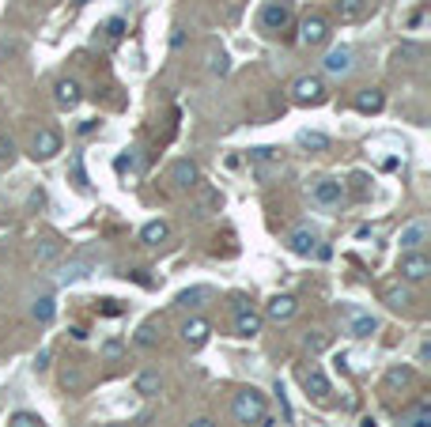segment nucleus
Returning a JSON list of instances; mask_svg holds the SVG:
<instances>
[{"mask_svg":"<svg viewBox=\"0 0 431 427\" xmlns=\"http://www.w3.org/2000/svg\"><path fill=\"white\" fill-rule=\"evenodd\" d=\"M292 23H295V8H292V0H265V4H261L258 27L265 30V35H280V30H287Z\"/></svg>","mask_w":431,"mask_h":427,"instance_id":"1","label":"nucleus"},{"mask_svg":"<svg viewBox=\"0 0 431 427\" xmlns=\"http://www.w3.org/2000/svg\"><path fill=\"white\" fill-rule=\"evenodd\" d=\"M231 412H235V420L239 423H258L261 420V416H265V393L261 390H239L235 393V397H231Z\"/></svg>","mask_w":431,"mask_h":427,"instance_id":"2","label":"nucleus"},{"mask_svg":"<svg viewBox=\"0 0 431 427\" xmlns=\"http://www.w3.org/2000/svg\"><path fill=\"white\" fill-rule=\"evenodd\" d=\"M326 98H329V87H326L322 76H299L295 87H292V103L295 106H322Z\"/></svg>","mask_w":431,"mask_h":427,"instance_id":"3","label":"nucleus"},{"mask_svg":"<svg viewBox=\"0 0 431 427\" xmlns=\"http://www.w3.org/2000/svg\"><path fill=\"white\" fill-rule=\"evenodd\" d=\"M311 201L318 208H340V201H345V182L340 178H318L311 185Z\"/></svg>","mask_w":431,"mask_h":427,"instance_id":"4","label":"nucleus"},{"mask_svg":"<svg viewBox=\"0 0 431 427\" xmlns=\"http://www.w3.org/2000/svg\"><path fill=\"white\" fill-rule=\"evenodd\" d=\"M397 272H401L405 283H420V280H427L431 261H427L424 250H413V254H401V265H397Z\"/></svg>","mask_w":431,"mask_h":427,"instance_id":"5","label":"nucleus"},{"mask_svg":"<svg viewBox=\"0 0 431 427\" xmlns=\"http://www.w3.org/2000/svg\"><path fill=\"white\" fill-rule=\"evenodd\" d=\"M326 38H329V23L322 16H306L303 19V27H299V46L303 49H318V46H326Z\"/></svg>","mask_w":431,"mask_h":427,"instance_id":"6","label":"nucleus"},{"mask_svg":"<svg viewBox=\"0 0 431 427\" xmlns=\"http://www.w3.org/2000/svg\"><path fill=\"white\" fill-rule=\"evenodd\" d=\"M352 69H356V53H352L348 46H337V49H329L326 57H322V72L326 76H348Z\"/></svg>","mask_w":431,"mask_h":427,"instance_id":"7","label":"nucleus"},{"mask_svg":"<svg viewBox=\"0 0 431 427\" xmlns=\"http://www.w3.org/2000/svg\"><path fill=\"white\" fill-rule=\"evenodd\" d=\"M167 178H171V185H174V189H193V185L201 182V167H197L193 159H174Z\"/></svg>","mask_w":431,"mask_h":427,"instance_id":"8","label":"nucleus"},{"mask_svg":"<svg viewBox=\"0 0 431 427\" xmlns=\"http://www.w3.org/2000/svg\"><path fill=\"white\" fill-rule=\"evenodd\" d=\"M318 246H322V238H318V231H311V227H295V231L287 235V250H292L295 257H311V254H318Z\"/></svg>","mask_w":431,"mask_h":427,"instance_id":"9","label":"nucleus"},{"mask_svg":"<svg viewBox=\"0 0 431 427\" xmlns=\"http://www.w3.org/2000/svg\"><path fill=\"white\" fill-rule=\"evenodd\" d=\"M216 299V288H208V283H193V288H185V291H178V303L182 310H205L208 303Z\"/></svg>","mask_w":431,"mask_h":427,"instance_id":"10","label":"nucleus"},{"mask_svg":"<svg viewBox=\"0 0 431 427\" xmlns=\"http://www.w3.org/2000/svg\"><path fill=\"white\" fill-rule=\"evenodd\" d=\"M427 235H431L427 220H413L408 227H401V238H397V246H401V254H413V250H424Z\"/></svg>","mask_w":431,"mask_h":427,"instance_id":"11","label":"nucleus"},{"mask_svg":"<svg viewBox=\"0 0 431 427\" xmlns=\"http://www.w3.org/2000/svg\"><path fill=\"white\" fill-rule=\"evenodd\" d=\"M57 151H61V133L57 129H38L35 144H30V156L35 159H53Z\"/></svg>","mask_w":431,"mask_h":427,"instance_id":"12","label":"nucleus"},{"mask_svg":"<svg viewBox=\"0 0 431 427\" xmlns=\"http://www.w3.org/2000/svg\"><path fill=\"white\" fill-rule=\"evenodd\" d=\"M295 310H299V303H295L292 295H272V299L265 303V317H269V322H287V317H295Z\"/></svg>","mask_w":431,"mask_h":427,"instance_id":"13","label":"nucleus"},{"mask_svg":"<svg viewBox=\"0 0 431 427\" xmlns=\"http://www.w3.org/2000/svg\"><path fill=\"white\" fill-rule=\"evenodd\" d=\"M374 329H379V317H374V314L348 310V337H356V341H367Z\"/></svg>","mask_w":431,"mask_h":427,"instance_id":"14","label":"nucleus"},{"mask_svg":"<svg viewBox=\"0 0 431 427\" xmlns=\"http://www.w3.org/2000/svg\"><path fill=\"white\" fill-rule=\"evenodd\" d=\"M53 98H57L61 110H76V106H80V98H84V91H80V83H76V80H57V87H53Z\"/></svg>","mask_w":431,"mask_h":427,"instance_id":"15","label":"nucleus"},{"mask_svg":"<svg viewBox=\"0 0 431 427\" xmlns=\"http://www.w3.org/2000/svg\"><path fill=\"white\" fill-rule=\"evenodd\" d=\"M84 276H91V261H87V257H72L69 265H61V272H57L53 280H57L61 288H69V283L84 280Z\"/></svg>","mask_w":431,"mask_h":427,"instance_id":"16","label":"nucleus"},{"mask_svg":"<svg viewBox=\"0 0 431 427\" xmlns=\"http://www.w3.org/2000/svg\"><path fill=\"white\" fill-rule=\"evenodd\" d=\"M208 333H212V325H208L205 317H190V322L182 325V341L190 344V348H201L208 341Z\"/></svg>","mask_w":431,"mask_h":427,"instance_id":"17","label":"nucleus"},{"mask_svg":"<svg viewBox=\"0 0 431 427\" xmlns=\"http://www.w3.org/2000/svg\"><path fill=\"white\" fill-rule=\"evenodd\" d=\"M235 333H239V337H258V333H261V314L250 310V306L235 310Z\"/></svg>","mask_w":431,"mask_h":427,"instance_id":"18","label":"nucleus"},{"mask_svg":"<svg viewBox=\"0 0 431 427\" xmlns=\"http://www.w3.org/2000/svg\"><path fill=\"white\" fill-rule=\"evenodd\" d=\"M337 19L340 23H360L363 16H367V0H337Z\"/></svg>","mask_w":431,"mask_h":427,"instance_id":"19","label":"nucleus"},{"mask_svg":"<svg viewBox=\"0 0 431 427\" xmlns=\"http://www.w3.org/2000/svg\"><path fill=\"white\" fill-rule=\"evenodd\" d=\"M132 390H137L140 397H156V393L163 390L159 370H140V375H137V382H132Z\"/></svg>","mask_w":431,"mask_h":427,"instance_id":"20","label":"nucleus"},{"mask_svg":"<svg viewBox=\"0 0 431 427\" xmlns=\"http://www.w3.org/2000/svg\"><path fill=\"white\" fill-rule=\"evenodd\" d=\"M167 235H171V227L163 223V220H151V223H144V227H140V242H144V246H159V242H167Z\"/></svg>","mask_w":431,"mask_h":427,"instance_id":"21","label":"nucleus"},{"mask_svg":"<svg viewBox=\"0 0 431 427\" xmlns=\"http://www.w3.org/2000/svg\"><path fill=\"white\" fill-rule=\"evenodd\" d=\"M303 386L311 397H329V378L322 375V370H306L303 375Z\"/></svg>","mask_w":431,"mask_h":427,"instance_id":"22","label":"nucleus"},{"mask_svg":"<svg viewBox=\"0 0 431 427\" xmlns=\"http://www.w3.org/2000/svg\"><path fill=\"white\" fill-rule=\"evenodd\" d=\"M61 250H64V242H61V238H42V242H38V250H35L38 265H50V261H57V257H61Z\"/></svg>","mask_w":431,"mask_h":427,"instance_id":"23","label":"nucleus"},{"mask_svg":"<svg viewBox=\"0 0 431 427\" xmlns=\"http://www.w3.org/2000/svg\"><path fill=\"white\" fill-rule=\"evenodd\" d=\"M382 106H386L382 91H360V95H356V110H360V114H379Z\"/></svg>","mask_w":431,"mask_h":427,"instance_id":"24","label":"nucleus"},{"mask_svg":"<svg viewBox=\"0 0 431 427\" xmlns=\"http://www.w3.org/2000/svg\"><path fill=\"white\" fill-rule=\"evenodd\" d=\"M30 314H35V322L50 325V322H53V314H57V303H53L50 295H38V299H35V306H30Z\"/></svg>","mask_w":431,"mask_h":427,"instance_id":"25","label":"nucleus"},{"mask_svg":"<svg viewBox=\"0 0 431 427\" xmlns=\"http://www.w3.org/2000/svg\"><path fill=\"white\" fill-rule=\"evenodd\" d=\"M295 140H299V148H306V151H329V136L326 133H314V129H303Z\"/></svg>","mask_w":431,"mask_h":427,"instance_id":"26","label":"nucleus"},{"mask_svg":"<svg viewBox=\"0 0 431 427\" xmlns=\"http://www.w3.org/2000/svg\"><path fill=\"white\" fill-rule=\"evenodd\" d=\"M386 303H390L393 310H401V306H413V291H408L405 283H393V288H386Z\"/></svg>","mask_w":431,"mask_h":427,"instance_id":"27","label":"nucleus"},{"mask_svg":"<svg viewBox=\"0 0 431 427\" xmlns=\"http://www.w3.org/2000/svg\"><path fill=\"white\" fill-rule=\"evenodd\" d=\"M208 72H212V76H227V72H231V61H227L224 49H212V53H208Z\"/></svg>","mask_w":431,"mask_h":427,"instance_id":"28","label":"nucleus"},{"mask_svg":"<svg viewBox=\"0 0 431 427\" xmlns=\"http://www.w3.org/2000/svg\"><path fill=\"white\" fill-rule=\"evenodd\" d=\"M408 382H413V370H408V367H390V370H386V386H393V390L401 386L405 390Z\"/></svg>","mask_w":431,"mask_h":427,"instance_id":"29","label":"nucleus"},{"mask_svg":"<svg viewBox=\"0 0 431 427\" xmlns=\"http://www.w3.org/2000/svg\"><path fill=\"white\" fill-rule=\"evenodd\" d=\"M16 163V144L8 133H0V167H12Z\"/></svg>","mask_w":431,"mask_h":427,"instance_id":"30","label":"nucleus"},{"mask_svg":"<svg viewBox=\"0 0 431 427\" xmlns=\"http://www.w3.org/2000/svg\"><path fill=\"white\" fill-rule=\"evenodd\" d=\"M250 163H280V148H253Z\"/></svg>","mask_w":431,"mask_h":427,"instance_id":"31","label":"nucleus"},{"mask_svg":"<svg viewBox=\"0 0 431 427\" xmlns=\"http://www.w3.org/2000/svg\"><path fill=\"white\" fill-rule=\"evenodd\" d=\"M8 427H42V420L35 412H16L12 420H8Z\"/></svg>","mask_w":431,"mask_h":427,"instance_id":"32","label":"nucleus"},{"mask_svg":"<svg viewBox=\"0 0 431 427\" xmlns=\"http://www.w3.org/2000/svg\"><path fill=\"white\" fill-rule=\"evenodd\" d=\"M114 167H117L121 174H125V170H140L144 163H140V156H137V151H129V156H117V163H114Z\"/></svg>","mask_w":431,"mask_h":427,"instance_id":"33","label":"nucleus"},{"mask_svg":"<svg viewBox=\"0 0 431 427\" xmlns=\"http://www.w3.org/2000/svg\"><path fill=\"white\" fill-rule=\"evenodd\" d=\"M326 344H329V337H326V333H306V341H303L306 352H322Z\"/></svg>","mask_w":431,"mask_h":427,"instance_id":"34","label":"nucleus"},{"mask_svg":"<svg viewBox=\"0 0 431 427\" xmlns=\"http://www.w3.org/2000/svg\"><path fill=\"white\" fill-rule=\"evenodd\" d=\"M132 341H137L140 348H151V344H156V329H151V325H140V329H137V337H132Z\"/></svg>","mask_w":431,"mask_h":427,"instance_id":"35","label":"nucleus"},{"mask_svg":"<svg viewBox=\"0 0 431 427\" xmlns=\"http://www.w3.org/2000/svg\"><path fill=\"white\" fill-rule=\"evenodd\" d=\"M106 35H110V38H121V35H125V19L114 16V19L106 23Z\"/></svg>","mask_w":431,"mask_h":427,"instance_id":"36","label":"nucleus"},{"mask_svg":"<svg viewBox=\"0 0 431 427\" xmlns=\"http://www.w3.org/2000/svg\"><path fill=\"white\" fill-rule=\"evenodd\" d=\"M121 352H125V344H121V341H106V344H103V356H106V359H117Z\"/></svg>","mask_w":431,"mask_h":427,"instance_id":"37","label":"nucleus"},{"mask_svg":"<svg viewBox=\"0 0 431 427\" xmlns=\"http://www.w3.org/2000/svg\"><path fill=\"white\" fill-rule=\"evenodd\" d=\"M64 386H69V390H80V386H84V375H80V370H64Z\"/></svg>","mask_w":431,"mask_h":427,"instance_id":"38","label":"nucleus"},{"mask_svg":"<svg viewBox=\"0 0 431 427\" xmlns=\"http://www.w3.org/2000/svg\"><path fill=\"white\" fill-rule=\"evenodd\" d=\"M208 208H219V193H216V189H208V193L201 197V212H208Z\"/></svg>","mask_w":431,"mask_h":427,"instance_id":"39","label":"nucleus"},{"mask_svg":"<svg viewBox=\"0 0 431 427\" xmlns=\"http://www.w3.org/2000/svg\"><path fill=\"white\" fill-rule=\"evenodd\" d=\"M35 367L46 370V367H50V352H38V356H35Z\"/></svg>","mask_w":431,"mask_h":427,"instance_id":"40","label":"nucleus"},{"mask_svg":"<svg viewBox=\"0 0 431 427\" xmlns=\"http://www.w3.org/2000/svg\"><path fill=\"white\" fill-rule=\"evenodd\" d=\"M171 46H174V49L185 46V35H182V30H174V35H171Z\"/></svg>","mask_w":431,"mask_h":427,"instance_id":"41","label":"nucleus"},{"mask_svg":"<svg viewBox=\"0 0 431 427\" xmlns=\"http://www.w3.org/2000/svg\"><path fill=\"white\" fill-rule=\"evenodd\" d=\"M103 314H121V306H117L114 299H106V306H103Z\"/></svg>","mask_w":431,"mask_h":427,"instance_id":"42","label":"nucleus"},{"mask_svg":"<svg viewBox=\"0 0 431 427\" xmlns=\"http://www.w3.org/2000/svg\"><path fill=\"white\" fill-rule=\"evenodd\" d=\"M360 427H379V420H374V416H363V420H360Z\"/></svg>","mask_w":431,"mask_h":427,"instance_id":"43","label":"nucleus"},{"mask_svg":"<svg viewBox=\"0 0 431 427\" xmlns=\"http://www.w3.org/2000/svg\"><path fill=\"white\" fill-rule=\"evenodd\" d=\"M190 427H216V423H212V420H193Z\"/></svg>","mask_w":431,"mask_h":427,"instance_id":"44","label":"nucleus"},{"mask_svg":"<svg viewBox=\"0 0 431 427\" xmlns=\"http://www.w3.org/2000/svg\"><path fill=\"white\" fill-rule=\"evenodd\" d=\"M106 427H125V423H106Z\"/></svg>","mask_w":431,"mask_h":427,"instance_id":"45","label":"nucleus"},{"mask_svg":"<svg viewBox=\"0 0 431 427\" xmlns=\"http://www.w3.org/2000/svg\"><path fill=\"white\" fill-rule=\"evenodd\" d=\"M76 4H87V0H76Z\"/></svg>","mask_w":431,"mask_h":427,"instance_id":"46","label":"nucleus"}]
</instances>
